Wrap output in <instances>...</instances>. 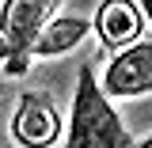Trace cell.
I'll return each instance as SVG.
<instances>
[{"mask_svg": "<svg viewBox=\"0 0 152 148\" xmlns=\"http://www.w3.org/2000/svg\"><path fill=\"white\" fill-rule=\"evenodd\" d=\"M133 133L126 129L122 114L114 110L107 91L99 87V72L84 65L76 72V91H72V114L61 148H133Z\"/></svg>", "mask_w": 152, "mask_h": 148, "instance_id": "obj_1", "label": "cell"}, {"mask_svg": "<svg viewBox=\"0 0 152 148\" xmlns=\"http://www.w3.org/2000/svg\"><path fill=\"white\" fill-rule=\"evenodd\" d=\"M65 0H4L0 4V61L15 76L31 61V46L46 31V23L57 19Z\"/></svg>", "mask_w": 152, "mask_h": 148, "instance_id": "obj_2", "label": "cell"}, {"mask_svg": "<svg viewBox=\"0 0 152 148\" xmlns=\"http://www.w3.org/2000/svg\"><path fill=\"white\" fill-rule=\"evenodd\" d=\"M8 133L19 148H53L65 141V118L46 91H23L12 110Z\"/></svg>", "mask_w": 152, "mask_h": 148, "instance_id": "obj_3", "label": "cell"}, {"mask_svg": "<svg viewBox=\"0 0 152 148\" xmlns=\"http://www.w3.org/2000/svg\"><path fill=\"white\" fill-rule=\"evenodd\" d=\"M107 99H145L152 95V42H137L118 50L99 80Z\"/></svg>", "mask_w": 152, "mask_h": 148, "instance_id": "obj_4", "label": "cell"}, {"mask_svg": "<svg viewBox=\"0 0 152 148\" xmlns=\"http://www.w3.org/2000/svg\"><path fill=\"white\" fill-rule=\"evenodd\" d=\"M145 27H148V19L137 0H103L91 15L95 38L103 42V50H114V53L137 46L145 38Z\"/></svg>", "mask_w": 152, "mask_h": 148, "instance_id": "obj_5", "label": "cell"}, {"mask_svg": "<svg viewBox=\"0 0 152 148\" xmlns=\"http://www.w3.org/2000/svg\"><path fill=\"white\" fill-rule=\"evenodd\" d=\"M88 34H91V19H84V15H57V19L46 23V31L31 46V57H61V53H69V50H76Z\"/></svg>", "mask_w": 152, "mask_h": 148, "instance_id": "obj_6", "label": "cell"}, {"mask_svg": "<svg viewBox=\"0 0 152 148\" xmlns=\"http://www.w3.org/2000/svg\"><path fill=\"white\" fill-rule=\"evenodd\" d=\"M137 4H141V12H145V19L152 23V0H137Z\"/></svg>", "mask_w": 152, "mask_h": 148, "instance_id": "obj_7", "label": "cell"}, {"mask_svg": "<svg viewBox=\"0 0 152 148\" xmlns=\"http://www.w3.org/2000/svg\"><path fill=\"white\" fill-rule=\"evenodd\" d=\"M133 148H152V133L145 137V141H141V144H133Z\"/></svg>", "mask_w": 152, "mask_h": 148, "instance_id": "obj_8", "label": "cell"}]
</instances>
